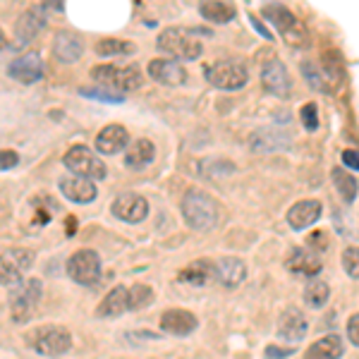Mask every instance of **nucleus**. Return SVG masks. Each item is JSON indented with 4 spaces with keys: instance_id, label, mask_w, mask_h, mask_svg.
Here are the masks:
<instances>
[{
    "instance_id": "f257e3e1",
    "label": "nucleus",
    "mask_w": 359,
    "mask_h": 359,
    "mask_svg": "<svg viewBox=\"0 0 359 359\" xmlns=\"http://www.w3.org/2000/svg\"><path fill=\"white\" fill-rule=\"evenodd\" d=\"M180 208H182L184 223L192 230H199V233H208L221 223V204L201 189H189L182 196Z\"/></svg>"
},
{
    "instance_id": "f03ea898",
    "label": "nucleus",
    "mask_w": 359,
    "mask_h": 359,
    "mask_svg": "<svg viewBox=\"0 0 359 359\" xmlns=\"http://www.w3.org/2000/svg\"><path fill=\"white\" fill-rule=\"evenodd\" d=\"M43 297V283L36 278H29V280H20L17 285L10 290V316L15 323H27L29 318L36 314L39 304Z\"/></svg>"
},
{
    "instance_id": "7ed1b4c3",
    "label": "nucleus",
    "mask_w": 359,
    "mask_h": 359,
    "mask_svg": "<svg viewBox=\"0 0 359 359\" xmlns=\"http://www.w3.org/2000/svg\"><path fill=\"white\" fill-rule=\"evenodd\" d=\"M156 46H158L161 53H168L177 57V60H196V57L204 53V46H201V41L189 29H175V27L163 29L158 34Z\"/></svg>"
},
{
    "instance_id": "20e7f679",
    "label": "nucleus",
    "mask_w": 359,
    "mask_h": 359,
    "mask_svg": "<svg viewBox=\"0 0 359 359\" xmlns=\"http://www.w3.org/2000/svg\"><path fill=\"white\" fill-rule=\"evenodd\" d=\"M91 79H96L101 86H106V89H115L120 91V94H125V91H137L139 86H142V69L137 65H98L91 69Z\"/></svg>"
},
{
    "instance_id": "39448f33",
    "label": "nucleus",
    "mask_w": 359,
    "mask_h": 359,
    "mask_svg": "<svg viewBox=\"0 0 359 359\" xmlns=\"http://www.w3.org/2000/svg\"><path fill=\"white\" fill-rule=\"evenodd\" d=\"M27 343L32 345L34 352L43 357H60L67 355L69 347H72V335L62 326H43L29 333Z\"/></svg>"
},
{
    "instance_id": "423d86ee",
    "label": "nucleus",
    "mask_w": 359,
    "mask_h": 359,
    "mask_svg": "<svg viewBox=\"0 0 359 359\" xmlns=\"http://www.w3.org/2000/svg\"><path fill=\"white\" fill-rule=\"evenodd\" d=\"M262 15L266 17V20H271V25L280 32V36L285 39L290 46H306V41H309L306 27L285 8V5H278V3L266 5V8L262 10Z\"/></svg>"
},
{
    "instance_id": "0eeeda50",
    "label": "nucleus",
    "mask_w": 359,
    "mask_h": 359,
    "mask_svg": "<svg viewBox=\"0 0 359 359\" xmlns=\"http://www.w3.org/2000/svg\"><path fill=\"white\" fill-rule=\"evenodd\" d=\"M62 161H65V168L72 175L91 180V182H94V180H103L108 172L106 163H103L89 147H84V144H77V147L69 149Z\"/></svg>"
},
{
    "instance_id": "6e6552de",
    "label": "nucleus",
    "mask_w": 359,
    "mask_h": 359,
    "mask_svg": "<svg viewBox=\"0 0 359 359\" xmlns=\"http://www.w3.org/2000/svg\"><path fill=\"white\" fill-rule=\"evenodd\" d=\"M206 79L216 89L223 91H237L249 82V72L242 62L235 60H218L206 67Z\"/></svg>"
},
{
    "instance_id": "1a4fd4ad",
    "label": "nucleus",
    "mask_w": 359,
    "mask_h": 359,
    "mask_svg": "<svg viewBox=\"0 0 359 359\" xmlns=\"http://www.w3.org/2000/svg\"><path fill=\"white\" fill-rule=\"evenodd\" d=\"M67 276L79 285L94 287L101 280V257L94 249H82V252L72 254L67 262Z\"/></svg>"
},
{
    "instance_id": "9d476101",
    "label": "nucleus",
    "mask_w": 359,
    "mask_h": 359,
    "mask_svg": "<svg viewBox=\"0 0 359 359\" xmlns=\"http://www.w3.org/2000/svg\"><path fill=\"white\" fill-rule=\"evenodd\" d=\"M34 264L32 249L13 247L0 254V285H17Z\"/></svg>"
},
{
    "instance_id": "9b49d317",
    "label": "nucleus",
    "mask_w": 359,
    "mask_h": 359,
    "mask_svg": "<svg viewBox=\"0 0 359 359\" xmlns=\"http://www.w3.org/2000/svg\"><path fill=\"white\" fill-rule=\"evenodd\" d=\"M262 84L269 94H273L278 98H287L292 91L290 84V74H287L285 65H283L278 57H271V60L264 62L262 67Z\"/></svg>"
},
{
    "instance_id": "f8f14e48",
    "label": "nucleus",
    "mask_w": 359,
    "mask_h": 359,
    "mask_svg": "<svg viewBox=\"0 0 359 359\" xmlns=\"http://www.w3.org/2000/svg\"><path fill=\"white\" fill-rule=\"evenodd\" d=\"M8 74L20 84H34L39 79H43V60L36 50L32 53H25L20 57H15L8 65Z\"/></svg>"
},
{
    "instance_id": "ddd939ff",
    "label": "nucleus",
    "mask_w": 359,
    "mask_h": 359,
    "mask_svg": "<svg viewBox=\"0 0 359 359\" xmlns=\"http://www.w3.org/2000/svg\"><path fill=\"white\" fill-rule=\"evenodd\" d=\"M111 211L125 223H142L149 213V201L144 199L142 194L127 192V194H120L118 199L113 201Z\"/></svg>"
},
{
    "instance_id": "4468645a",
    "label": "nucleus",
    "mask_w": 359,
    "mask_h": 359,
    "mask_svg": "<svg viewBox=\"0 0 359 359\" xmlns=\"http://www.w3.org/2000/svg\"><path fill=\"white\" fill-rule=\"evenodd\" d=\"M177 283L189 287H206L216 283V262L211 259H196V262L187 264L177 273Z\"/></svg>"
},
{
    "instance_id": "2eb2a0df",
    "label": "nucleus",
    "mask_w": 359,
    "mask_h": 359,
    "mask_svg": "<svg viewBox=\"0 0 359 359\" xmlns=\"http://www.w3.org/2000/svg\"><path fill=\"white\" fill-rule=\"evenodd\" d=\"M323 213V206L318 199H304V201H297L292 204V208L287 211V223H290L292 230L302 233V230L311 228Z\"/></svg>"
},
{
    "instance_id": "dca6fc26",
    "label": "nucleus",
    "mask_w": 359,
    "mask_h": 359,
    "mask_svg": "<svg viewBox=\"0 0 359 359\" xmlns=\"http://www.w3.org/2000/svg\"><path fill=\"white\" fill-rule=\"evenodd\" d=\"M199 326L196 316L192 311L187 309H168L163 311L161 316V328L168 333V335H177V338H184V335H192Z\"/></svg>"
},
{
    "instance_id": "f3484780",
    "label": "nucleus",
    "mask_w": 359,
    "mask_h": 359,
    "mask_svg": "<svg viewBox=\"0 0 359 359\" xmlns=\"http://www.w3.org/2000/svg\"><path fill=\"white\" fill-rule=\"evenodd\" d=\"M60 192L65 199L72 201V204H91V201L96 199L98 189H96V182H91V180L67 175L60 180Z\"/></svg>"
},
{
    "instance_id": "a211bd4d",
    "label": "nucleus",
    "mask_w": 359,
    "mask_h": 359,
    "mask_svg": "<svg viewBox=\"0 0 359 359\" xmlns=\"http://www.w3.org/2000/svg\"><path fill=\"white\" fill-rule=\"evenodd\" d=\"M285 269L294 276H306V278L318 276L321 273V257L316 252H311V249L294 247L285 262Z\"/></svg>"
},
{
    "instance_id": "6ab92c4d",
    "label": "nucleus",
    "mask_w": 359,
    "mask_h": 359,
    "mask_svg": "<svg viewBox=\"0 0 359 359\" xmlns=\"http://www.w3.org/2000/svg\"><path fill=\"white\" fill-rule=\"evenodd\" d=\"M130 144V132L123 125H108L96 135V149L103 156H115Z\"/></svg>"
},
{
    "instance_id": "aec40b11",
    "label": "nucleus",
    "mask_w": 359,
    "mask_h": 359,
    "mask_svg": "<svg viewBox=\"0 0 359 359\" xmlns=\"http://www.w3.org/2000/svg\"><path fill=\"white\" fill-rule=\"evenodd\" d=\"M247 278V264L237 257H223L216 262V283L223 287H237Z\"/></svg>"
},
{
    "instance_id": "412c9836",
    "label": "nucleus",
    "mask_w": 359,
    "mask_h": 359,
    "mask_svg": "<svg viewBox=\"0 0 359 359\" xmlns=\"http://www.w3.org/2000/svg\"><path fill=\"white\" fill-rule=\"evenodd\" d=\"M306 331H309V323H306L302 311L287 309L278 318V335H280L283 340H287V343H299L306 335Z\"/></svg>"
},
{
    "instance_id": "4be33fe9",
    "label": "nucleus",
    "mask_w": 359,
    "mask_h": 359,
    "mask_svg": "<svg viewBox=\"0 0 359 359\" xmlns=\"http://www.w3.org/2000/svg\"><path fill=\"white\" fill-rule=\"evenodd\" d=\"M149 74L158 84L165 86H180L187 79V69L175 60H151L149 62Z\"/></svg>"
},
{
    "instance_id": "5701e85b",
    "label": "nucleus",
    "mask_w": 359,
    "mask_h": 359,
    "mask_svg": "<svg viewBox=\"0 0 359 359\" xmlns=\"http://www.w3.org/2000/svg\"><path fill=\"white\" fill-rule=\"evenodd\" d=\"M302 72H304V77H306V82H309L311 89L323 91V94L333 91L335 82H338V74H335L328 65H321V62H304Z\"/></svg>"
},
{
    "instance_id": "b1692460",
    "label": "nucleus",
    "mask_w": 359,
    "mask_h": 359,
    "mask_svg": "<svg viewBox=\"0 0 359 359\" xmlns=\"http://www.w3.org/2000/svg\"><path fill=\"white\" fill-rule=\"evenodd\" d=\"M53 53L60 62H77L84 53V41L74 32H60L55 36Z\"/></svg>"
},
{
    "instance_id": "393cba45",
    "label": "nucleus",
    "mask_w": 359,
    "mask_h": 359,
    "mask_svg": "<svg viewBox=\"0 0 359 359\" xmlns=\"http://www.w3.org/2000/svg\"><path fill=\"white\" fill-rule=\"evenodd\" d=\"M154 158H156V149L149 139H137L125 151V165L132 168V170H142V168H147Z\"/></svg>"
},
{
    "instance_id": "a878e982",
    "label": "nucleus",
    "mask_w": 359,
    "mask_h": 359,
    "mask_svg": "<svg viewBox=\"0 0 359 359\" xmlns=\"http://www.w3.org/2000/svg\"><path fill=\"white\" fill-rule=\"evenodd\" d=\"M343 352H345L343 340L335 333H331V335H323L321 340H316V343L306 350L304 359H340Z\"/></svg>"
},
{
    "instance_id": "bb28decb",
    "label": "nucleus",
    "mask_w": 359,
    "mask_h": 359,
    "mask_svg": "<svg viewBox=\"0 0 359 359\" xmlns=\"http://www.w3.org/2000/svg\"><path fill=\"white\" fill-rule=\"evenodd\" d=\"M125 311H130V306H127V287L120 285V287H113V290L106 294V299L98 304L96 314L103 318H113V316L125 314Z\"/></svg>"
},
{
    "instance_id": "cd10ccee",
    "label": "nucleus",
    "mask_w": 359,
    "mask_h": 359,
    "mask_svg": "<svg viewBox=\"0 0 359 359\" xmlns=\"http://www.w3.org/2000/svg\"><path fill=\"white\" fill-rule=\"evenodd\" d=\"M46 27V17L41 15V10H27L25 15L20 17V22H17V39L20 41H29V39H34L39 32Z\"/></svg>"
},
{
    "instance_id": "c85d7f7f",
    "label": "nucleus",
    "mask_w": 359,
    "mask_h": 359,
    "mask_svg": "<svg viewBox=\"0 0 359 359\" xmlns=\"http://www.w3.org/2000/svg\"><path fill=\"white\" fill-rule=\"evenodd\" d=\"M199 13L206 22H213V25H228V22L235 20L237 10L230 3H213V0H208V3L199 5Z\"/></svg>"
},
{
    "instance_id": "c756f323",
    "label": "nucleus",
    "mask_w": 359,
    "mask_h": 359,
    "mask_svg": "<svg viewBox=\"0 0 359 359\" xmlns=\"http://www.w3.org/2000/svg\"><path fill=\"white\" fill-rule=\"evenodd\" d=\"M331 177L335 182V187H338V194L343 196L345 201H355L357 199V180H355V175L345 172L343 168H333Z\"/></svg>"
},
{
    "instance_id": "7c9ffc66",
    "label": "nucleus",
    "mask_w": 359,
    "mask_h": 359,
    "mask_svg": "<svg viewBox=\"0 0 359 359\" xmlns=\"http://www.w3.org/2000/svg\"><path fill=\"white\" fill-rule=\"evenodd\" d=\"M96 53L101 57H111V55H132L135 53V43L123 41V39H101L96 43Z\"/></svg>"
},
{
    "instance_id": "2f4dec72",
    "label": "nucleus",
    "mask_w": 359,
    "mask_h": 359,
    "mask_svg": "<svg viewBox=\"0 0 359 359\" xmlns=\"http://www.w3.org/2000/svg\"><path fill=\"white\" fill-rule=\"evenodd\" d=\"M154 302V290L149 285H132L127 287V306L130 311H139V309H147L149 304Z\"/></svg>"
},
{
    "instance_id": "473e14b6",
    "label": "nucleus",
    "mask_w": 359,
    "mask_h": 359,
    "mask_svg": "<svg viewBox=\"0 0 359 359\" xmlns=\"http://www.w3.org/2000/svg\"><path fill=\"white\" fill-rule=\"evenodd\" d=\"M328 297H331V287H328V283H323V280L309 283L304 290V302L309 306H314V309H321V306L328 302Z\"/></svg>"
},
{
    "instance_id": "72a5a7b5",
    "label": "nucleus",
    "mask_w": 359,
    "mask_h": 359,
    "mask_svg": "<svg viewBox=\"0 0 359 359\" xmlns=\"http://www.w3.org/2000/svg\"><path fill=\"white\" fill-rule=\"evenodd\" d=\"M299 120H302L306 132H316L318 130V106L316 103H304L299 108Z\"/></svg>"
},
{
    "instance_id": "f704fd0d",
    "label": "nucleus",
    "mask_w": 359,
    "mask_h": 359,
    "mask_svg": "<svg viewBox=\"0 0 359 359\" xmlns=\"http://www.w3.org/2000/svg\"><path fill=\"white\" fill-rule=\"evenodd\" d=\"M343 266H345V273L357 280L359 278V254H357V247H347L345 254H343Z\"/></svg>"
},
{
    "instance_id": "c9c22d12",
    "label": "nucleus",
    "mask_w": 359,
    "mask_h": 359,
    "mask_svg": "<svg viewBox=\"0 0 359 359\" xmlns=\"http://www.w3.org/2000/svg\"><path fill=\"white\" fill-rule=\"evenodd\" d=\"M82 96H89L94 101H103V103H123L125 98L123 94H113L108 89H82Z\"/></svg>"
},
{
    "instance_id": "e433bc0d",
    "label": "nucleus",
    "mask_w": 359,
    "mask_h": 359,
    "mask_svg": "<svg viewBox=\"0 0 359 359\" xmlns=\"http://www.w3.org/2000/svg\"><path fill=\"white\" fill-rule=\"evenodd\" d=\"M20 163V156L17 151H10V149H5V151H0V170H13Z\"/></svg>"
},
{
    "instance_id": "4c0bfd02",
    "label": "nucleus",
    "mask_w": 359,
    "mask_h": 359,
    "mask_svg": "<svg viewBox=\"0 0 359 359\" xmlns=\"http://www.w3.org/2000/svg\"><path fill=\"white\" fill-rule=\"evenodd\" d=\"M347 333H350V343L359 345V314H352L350 321H347Z\"/></svg>"
},
{
    "instance_id": "58836bf2",
    "label": "nucleus",
    "mask_w": 359,
    "mask_h": 359,
    "mask_svg": "<svg viewBox=\"0 0 359 359\" xmlns=\"http://www.w3.org/2000/svg\"><path fill=\"white\" fill-rule=\"evenodd\" d=\"M294 355V347H285V350H280V347H266V357L269 359H285V357H290Z\"/></svg>"
},
{
    "instance_id": "ea45409f",
    "label": "nucleus",
    "mask_w": 359,
    "mask_h": 359,
    "mask_svg": "<svg viewBox=\"0 0 359 359\" xmlns=\"http://www.w3.org/2000/svg\"><path fill=\"white\" fill-rule=\"evenodd\" d=\"M309 247H311V252H321V249H326V233L323 230H316V233H311L309 237Z\"/></svg>"
},
{
    "instance_id": "a19ab883",
    "label": "nucleus",
    "mask_w": 359,
    "mask_h": 359,
    "mask_svg": "<svg viewBox=\"0 0 359 359\" xmlns=\"http://www.w3.org/2000/svg\"><path fill=\"white\" fill-rule=\"evenodd\" d=\"M343 163L350 168L352 172H357L359 170V161H357V151H350V149H347V151H343Z\"/></svg>"
},
{
    "instance_id": "79ce46f5",
    "label": "nucleus",
    "mask_w": 359,
    "mask_h": 359,
    "mask_svg": "<svg viewBox=\"0 0 359 359\" xmlns=\"http://www.w3.org/2000/svg\"><path fill=\"white\" fill-rule=\"evenodd\" d=\"M249 20H252V27L257 29V32L262 34L264 39H269V41H273V34H271L269 29L264 27V22H259V20H257V17H254V15H249Z\"/></svg>"
},
{
    "instance_id": "37998d69",
    "label": "nucleus",
    "mask_w": 359,
    "mask_h": 359,
    "mask_svg": "<svg viewBox=\"0 0 359 359\" xmlns=\"http://www.w3.org/2000/svg\"><path fill=\"white\" fill-rule=\"evenodd\" d=\"M5 46H8V39H5V32L0 29V50H3Z\"/></svg>"
}]
</instances>
